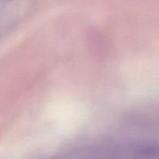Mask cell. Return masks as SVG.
Here are the masks:
<instances>
[{
	"mask_svg": "<svg viewBox=\"0 0 159 159\" xmlns=\"http://www.w3.org/2000/svg\"><path fill=\"white\" fill-rule=\"evenodd\" d=\"M7 1H13V0H7Z\"/></svg>",
	"mask_w": 159,
	"mask_h": 159,
	"instance_id": "6da1fadb",
	"label": "cell"
}]
</instances>
